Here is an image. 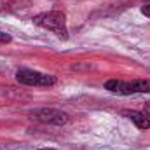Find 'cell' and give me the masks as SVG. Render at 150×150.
Listing matches in <instances>:
<instances>
[{
	"mask_svg": "<svg viewBox=\"0 0 150 150\" xmlns=\"http://www.w3.org/2000/svg\"><path fill=\"white\" fill-rule=\"evenodd\" d=\"M33 23L40 26V28H45V30H51L52 33H56L59 38H67L68 37V28H67V18L61 11H49V12H42L37 14L33 18Z\"/></svg>",
	"mask_w": 150,
	"mask_h": 150,
	"instance_id": "cell-1",
	"label": "cell"
},
{
	"mask_svg": "<svg viewBox=\"0 0 150 150\" xmlns=\"http://www.w3.org/2000/svg\"><path fill=\"white\" fill-rule=\"evenodd\" d=\"M105 89H108L110 93L115 94H136V93H150V80L149 79H136L131 82H124V80H117L110 79L105 82Z\"/></svg>",
	"mask_w": 150,
	"mask_h": 150,
	"instance_id": "cell-2",
	"label": "cell"
},
{
	"mask_svg": "<svg viewBox=\"0 0 150 150\" xmlns=\"http://www.w3.org/2000/svg\"><path fill=\"white\" fill-rule=\"evenodd\" d=\"M30 119L37 120L40 124H49V126H65L70 117L67 112H61L58 108H49V107H42V108H33L28 112Z\"/></svg>",
	"mask_w": 150,
	"mask_h": 150,
	"instance_id": "cell-3",
	"label": "cell"
},
{
	"mask_svg": "<svg viewBox=\"0 0 150 150\" xmlns=\"http://www.w3.org/2000/svg\"><path fill=\"white\" fill-rule=\"evenodd\" d=\"M16 80L19 84L25 86H33V87H51L56 84V77L47 74H40L35 70H28V68H21L16 74Z\"/></svg>",
	"mask_w": 150,
	"mask_h": 150,
	"instance_id": "cell-4",
	"label": "cell"
},
{
	"mask_svg": "<svg viewBox=\"0 0 150 150\" xmlns=\"http://www.w3.org/2000/svg\"><path fill=\"white\" fill-rule=\"evenodd\" d=\"M122 115H126L138 129H143V131H147L150 127V119L145 115L143 112H138V110H124Z\"/></svg>",
	"mask_w": 150,
	"mask_h": 150,
	"instance_id": "cell-5",
	"label": "cell"
},
{
	"mask_svg": "<svg viewBox=\"0 0 150 150\" xmlns=\"http://www.w3.org/2000/svg\"><path fill=\"white\" fill-rule=\"evenodd\" d=\"M7 42H11V35L0 32V44H7Z\"/></svg>",
	"mask_w": 150,
	"mask_h": 150,
	"instance_id": "cell-6",
	"label": "cell"
},
{
	"mask_svg": "<svg viewBox=\"0 0 150 150\" xmlns=\"http://www.w3.org/2000/svg\"><path fill=\"white\" fill-rule=\"evenodd\" d=\"M142 112H143V113H145V115L150 119V101H147V103L143 105V110H142Z\"/></svg>",
	"mask_w": 150,
	"mask_h": 150,
	"instance_id": "cell-7",
	"label": "cell"
},
{
	"mask_svg": "<svg viewBox=\"0 0 150 150\" xmlns=\"http://www.w3.org/2000/svg\"><path fill=\"white\" fill-rule=\"evenodd\" d=\"M142 14H145L147 18H150V4H147V5L142 7Z\"/></svg>",
	"mask_w": 150,
	"mask_h": 150,
	"instance_id": "cell-8",
	"label": "cell"
},
{
	"mask_svg": "<svg viewBox=\"0 0 150 150\" xmlns=\"http://www.w3.org/2000/svg\"><path fill=\"white\" fill-rule=\"evenodd\" d=\"M7 89H9V87H5V89H4V87H0V96H2V94H5V91H7Z\"/></svg>",
	"mask_w": 150,
	"mask_h": 150,
	"instance_id": "cell-9",
	"label": "cell"
},
{
	"mask_svg": "<svg viewBox=\"0 0 150 150\" xmlns=\"http://www.w3.org/2000/svg\"><path fill=\"white\" fill-rule=\"evenodd\" d=\"M38 150H54V149H38Z\"/></svg>",
	"mask_w": 150,
	"mask_h": 150,
	"instance_id": "cell-10",
	"label": "cell"
}]
</instances>
